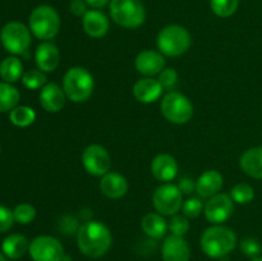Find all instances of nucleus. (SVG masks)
I'll return each instance as SVG.
<instances>
[{
  "mask_svg": "<svg viewBox=\"0 0 262 261\" xmlns=\"http://www.w3.org/2000/svg\"><path fill=\"white\" fill-rule=\"evenodd\" d=\"M113 243L112 232L101 222L90 220L79 227L77 232V246L84 256L99 258L110 250Z\"/></svg>",
  "mask_w": 262,
  "mask_h": 261,
  "instance_id": "nucleus-1",
  "label": "nucleus"
},
{
  "mask_svg": "<svg viewBox=\"0 0 262 261\" xmlns=\"http://www.w3.org/2000/svg\"><path fill=\"white\" fill-rule=\"evenodd\" d=\"M201 250L211 258H223L229 255L237 246L234 230L222 224H212L207 228L200 240Z\"/></svg>",
  "mask_w": 262,
  "mask_h": 261,
  "instance_id": "nucleus-2",
  "label": "nucleus"
},
{
  "mask_svg": "<svg viewBox=\"0 0 262 261\" xmlns=\"http://www.w3.org/2000/svg\"><path fill=\"white\" fill-rule=\"evenodd\" d=\"M94 77L83 67H73L63 77V90L67 99L73 102L87 101L94 92Z\"/></svg>",
  "mask_w": 262,
  "mask_h": 261,
  "instance_id": "nucleus-3",
  "label": "nucleus"
},
{
  "mask_svg": "<svg viewBox=\"0 0 262 261\" xmlns=\"http://www.w3.org/2000/svg\"><path fill=\"white\" fill-rule=\"evenodd\" d=\"M30 30L35 37L42 41H51L60 30L58 12L50 5H38L30 15Z\"/></svg>",
  "mask_w": 262,
  "mask_h": 261,
  "instance_id": "nucleus-4",
  "label": "nucleus"
},
{
  "mask_svg": "<svg viewBox=\"0 0 262 261\" xmlns=\"http://www.w3.org/2000/svg\"><path fill=\"white\" fill-rule=\"evenodd\" d=\"M158 49L165 56H179L188 51L192 45L191 33L179 25H169L159 32Z\"/></svg>",
  "mask_w": 262,
  "mask_h": 261,
  "instance_id": "nucleus-5",
  "label": "nucleus"
},
{
  "mask_svg": "<svg viewBox=\"0 0 262 261\" xmlns=\"http://www.w3.org/2000/svg\"><path fill=\"white\" fill-rule=\"evenodd\" d=\"M109 10L113 20L124 28L140 27L146 19L141 0H112Z\"/></svg>",
  "mask_w": 262,
  "mask_h": 261,
  "instance_id": "nucleus-6",
  "label": "nucleus"
},
{
  "mask_svg": "<svg viewBox=\"0 0 262 261\" xmlns=\"http://www.w3.org/2000/svg\"><path fill=\"white\" fill-rule=\"evenodd\" d=\"M161 114L174 124H184L193 117V105L186 95L178 91H169L160 104Z\"/></svg>",
  "mask_w": 262,
  "mask_h": 261,
  "instance_id": "nucleus-7",
  "label": "nucleus"
},
{
  "mask_svg": "<svg viewBox=\"0 0 262 261\" xmlns=\"http://www.w3.org/2000/svg\"><path fill=\"white\" fill-rule=\"evenodd\" d=\"M0 41L8 53L13 55H23L30 49L31 30L23 23L13 20L2 28Z\"/></svg>",
  "mask_w": 262,
  "mask_h": 261,
  "instance_id": "nucleus-8",
  "label": "nucleus"
},
{
  "mask_svg": "<svg viewBox=\"0 0 262 261\" xmlns=\"http://www.w3.org/2000/svg\"><path fill=\"white\" fill-rule=\"evenodd\" d=\"M152 205L159 214L164 216H173L178 214L183 206V193L176 184L163 183L154 192Z\"/></svg>",
  "mask_w": 262,
  "mask_h": 261,
  "instance_id": "nucleus-9",
  "label": "nucleus"
},
{
  "mask_svg": "<svg viewBox=\"0 0 262 261\" xmlns=\"http://www.w3.org/2000/svg\"><path fill=\"white\" fill-rule=\"evenodd\" d=\"M33 261H63L66 252L58 238L53 235H38L30 242L28 250Z\"/></svg>",
  "mask_w": 262,
  "mask_h": 261,
  "instance_id": "nucleus-10",
  "label": "nucleus"
},
{
  "mask_svg": "<svg viewBox=\"0 0 262 261\" xmlns=\"http://www.w3.org/2000/svg\"><path fill=\"white\" fill-rule=\"evenodd\" d=\"M82 164L84 170L94 177H104L110 171L112 158L106 148L101 145H90L82 153Z\"/></svg>",
  "mask_w": 262,
  "mask_h": 261,
  "instance_id": "nucleus-11",
  "label": "nucleus"
},
{
  "mask_svg": "<svg viewBox=\"0 0 262 261\" xmlns=\"http://www.w3.org/2000/svg\"><path fill=\"white\" fill-rule=\"evenodd\" d=\"M234 211V201L227 193H217L210 197L205 204L204 212L211 224H222L232 216Z\"/></svg>",
  "mask_w": 262,
  "mask_h": 261,
  "instance_id": "nucleus-12",
  "label": "nucleus"
},
{
  "mask_svg": "<svg viewBox=\"0 0 262 261\" xmlns=\"http://www.w3.org/2000/svg\"><path fill=\"white\" fill-rule=\"evenodd\" d=\"M136 69L145 77L159 76L165 68V59L160 51L143 50L136 56Z\"/></svg>",
  "mask_w": 262,
  "mask_h": 261,
  "instance_id": "nucleus-13",
  "label": "nucleus"
},
{
  "mask_svg": "<svg viewBox=\"0 0 262 261\" xmlns=\"http://www.w3.org/2000/svg\"><path fill=\"white\" fill-rule=\"evenodd\" d=\"M161 256L164 261H189L191 248L183 237L170 234L164 241Z\"/></svg>",
  "mask_w": 262,
  "mask_h": 261,
  "instance_id": "nucleus-14",
  "label": "nucleus"
},
{
  "mask_svg": "<svg viewBox=\"0 0 262 261\" xmlns=\"http://www.w3.org/2000/svg\"><path fill=\"white\" fill-rule=\"evenodd\" d=\"M35 61L40 71L45 73L54 72L60 63V51L56 48L55 44L50 41H43L36 49Z\"/></svg>",
  "mask_w": 262,
  "mask_h": 261,
  "instance_id": "nucleus-15",
  "label": "nucleus"
},
{
  "mask_svg": "<svg viewBox=\"0 0 262 261\" xmlns=\"http://www.w3.org/2000/svg\"><path fill=\"white\" fill-rule=\"evenodd\" d=\"M67 101V95L63 87L50 82L46 83L40 91V104L43 110L49 113H58L64 107Z\"/></svg>",
  "mask_w": 262,
  "mask_h": 261,
  "instance_id": "nucleus-16",
  "label": "nucleus"
},
{
  "mask_svg": "<svg viewBox=\"0 0 262 261\" xmlns=\"http://www.w3.org/2000/svg\"><path fill=\"white\" fill-rule=\"evenodd\" d=\"M163 86L160 84L159 79L152 77H143L138 79L133 86V95L136 100L142 104H152L159 100L163 95Z\"/></svg>",
  "mask_w": 262,
  "mask_h": 261,
  "instance_id": "nucleus-17",
  "label": "nucleus"
},
{
  "mask_svg": "<svg viewBox=\"0 0 262 261\" xmlns=\"http://www.w3.org/2000/svg\"><path fill=\"white\" fill-rule=\"evenodd\" d=\"M179 170L176 158L169 154H159L151 163V173L158 181L169 183L177 177Z\"/></svg>",
  "mask_w": 262,
  "mask_h": 261,
  "instance_id": "nucleus-18",
  "label": "nucleus"
},
{
  "mask_svg": "<svg viewBox=\"0 0 262 261\" xmlns=\"http://www.w3.org/2000/svg\"><path fill=\"white\" fill-rule=\"evenodd\" d=\"M83 30L90 37L101 38L109 31V18L97 9H91L82 17Z\"/></svg>",
  "mask_w": 262,
  "mask_h": 261,
  "instance_id": "nucleus-19",
  "label": "nucleus"
},
{
  "mask_svg": "<svg viewBox=\"0 0 262 261\" xmlns=\"http://www.w3.org/2000/svg\"><path fill=\"white\" fill-rule=\"evenodd\" d=\"M128 181L124 176L115 171H109L101 177L100 181V189H101L102 194L112 200L120 199V197L125 196L128 192Z\"/></svg>",
  "mask_w": 262,
  "mask_h": 261,
  "instance_id": "nucleus-20",
  "label": "nucleus"
},
{
  "mask_svg": "<svg viewBox=\"0 0 262 261\" xmlns=\"http://www.w3.org/2000/svg\"><path fill=\"white\" fill-rule=\"evenodd\" d=\"M224 184V178L217 170H206L196 181V192L202 199H210L219 193Z\"/></svg>",
  "mask_w": 262,
  "mask_h": 261,
  "instance_id": "nucleus-21",
  "label": "nucleus"
},
{
  "mask_svg": "<svg viewBox=\"0 0 262 261\" xmlns=\"http://www.w3.org/2000/svg\"><path fill=\"white\" fill-rule=\"evenodd\" d=\"M239 166L251 178L262 179V146L245 151L239 159Z\"/></svg>",
  "mask_w": 262,
  "mask_h": 261,
  "instance_id": "nucleus-22",
  "label": "nucleus"
},
{
  "mask_svg": "<svg viewBox=\"0 0 262 261\" xmlns=\"http://www.w3.org/2000/svg\"><path fill=\"white\" fill-rule=\"evenodd\" d=\"M30 250V242L27 238L18 233H13L4 238L2 243V252L10 260L22 258Z\"/></svg>",
  "mask_w": 262,
  "mask_h": 261,
  "instance_id": "nucleus-23",
  "label": "nucleus"
},
{
  "mask_svg": "<svg viewBox=\"0 0 262 261\" xmlns=\"http://www.w3.org/2000/svg\"><path fill=\"white\" fill-rule=\"evenodd\" d=\"M141 228L147 237L152 240H161L169 230L168 222L164 215L159 212H148L141 220Z\"/></svg>",
  "mask_w": 262,
  "mask_h": 261,
  "instance_id": "nucleus-24",
  "label": "nucleus"
},
{
  "mask_svg": "<svg viewBox=\"0 0 262 261\" xmlns=\"http://www.w3.org/2000/svg\"><path fill=\"white\" fill-rule=\"evenodd\" d=\"M23 63L17 56H8L0 63V77L4 82L14 83L23 76Z\"/></svg>",
  "mask_w": 262,
  "mask_h": 261,
  "instance_id": "nucleus-25",
  "label": "nucleus"
},
{
  "mask_svg": "<svg viewBox=\"0 0 262 261\" xmlns=\"http://www.w3.org/2000/svg\"><path fill=\"white\" fill-rule=\"evenodd\" d=\"M20 99L19 91L8 82H0V113L10 112L18 105Z\"/></svg>",
  "mask_w": 262,
  "mask_h": 261,
  "instance_id": "nucleus-26",
  "label": "nucleus"
},
{
  "mask_svg": "<svg viewBox=\"0 0 262 261\" xmlns=\"http://www.w3.org/2000/svg\"><path fill=\"white\" fill-rule=\"evenodd\" d=\"M9 119L10 122H12V124L20 128H25L35 122L36 113L32 107L26 106V105H20V106H15L14 109L10 110Z\"/></svg>",
  "mask_w": 262,
  "mask_h": 261,
  "instance_id": "nucleus-27",
  "label": "nucleus"
},
{
  "mask_svg": "<svg viewBox=\"0 0 262 261\" xmlns=\"http://www.w3.org/2000/svg\"><path fill=\"white\" fill-rule=\"evenodd\" d=\"M239 5V0H210V8L217 17L228 18L234 14Z\"/></svg>",
  "mask_w": 262,
  "mask_h": 261,
  "instance_id": "nucleus-28",
  "label": "nucleus"
},
{
  "mask_svg": "<svg viewBox=\"0 0 262 261\" xmlns=\"http://www.w3.org/2000/svg\"><path fill=\"white\" fill-rule=\"evenodd\" d=\"M230 197L237 204H250L255 199V189L248 183H237L230 191Z\"/></svg>",
  "mask_w": 262,
  "mask_h": 261,
  "instance_id": "nucleus-29",
  "label": "nucleus"
},
{
  "mask_svg": "<svg viewBox=\"0 0 262 261\" xmlns=\"http://www.w3.org/2000/svg\"><path fill=\"white\" fill-rule=\"evenodd\" d=\"M22 83L23 86L27 87L28 90H37L42 89L46 84V74L45 72L40 71V69H30L26 71L22 76Z\"/></svg>",
  "mask_w": 262,
  "mask_h": 261,
  "instance_id": "nucleus-30",
  "label": "nucleus"
},
{
  "mask_svg": "<svg viewBox=\"0 0 262 261\" xmlns=\"http://www.w3.org/2000/svg\"><path fill=\"white\" fill-rule=\"evenodd\" d=\"M13 215L18 224H30L36 217V209L31 204H19L13 210Z\"/></svg>",
  "mask_w": 262,
  "mask_h": 261,
  "instance_id": "nucleus-31",
  "label": "nucleus"
},
{
  "mask_svg": "<svg viewBox=\"0 0 262 261\" xmlns=\"http://www.w3.org/2000/svg\"><path fill=\"white\" fill-rule=\"evenodd\" d=\"M168 228L169 230H170L171 234L183 237V235L189 230L188 217L184 216V215H173V216L170 217V220L168 222Z\"/></svg>",
  "mask_w": 262,
  "mask_h": 261,
  "instance_id": "nucleus-32",
  "label": "nucleus"
},
{
  "mask_svg": "<svg viewBox=\"0 0 262 261\" xmlns=\"http://www.w3.org/2000/svg\"><path fill=\"white\" fill-rule=\"evenodd\" d=\"M204 204H202L201 199L199 197H191L187 201L183 202V206H182V210H183V215L187 216L188 219H194V217L200 216L204 210Z\"/></svg>",
  "mask_w": 262,
  "mask_h": 261,
  "instance_id": "nucleus-33",
  "label": "nucleus"
},
{
  "mask_svg": "<svg viewBox=\"0 0 262 261\" xmlns=\"http://www.w3.org/2000/svg\"><path fill=\"white\" fill-rule=\"evenodd\" d=\"M159 82L166 91H173L178 83V73L173 68H164L163 72L159 74Z\"/></svg>",
  "mask_w": 262,
  "mask_h": 261,
  "instance_id": "nucleus-34",
  "label": "nucleus"
},
{
  "mask_svg": "<svg viewBox=\"0 0 262 261\" xmlns=\"http://www.w3.org/2000/svg\"><path fill=\"white\" fill-rule=\"evenodd\" d=\"M241 251H242V253H245L246 256H248V257L255 258L258 257V255H260L262 251V247L260 242H258L256 238L247 237L243 238V240L241 241Z\"/></svg>",
  "mask_w": 262,
  "mask_h": 261,
  "instance_id": "nucleus-35",
  "label": "nucleus"
},
{
  "mask_svg": "<svg viewBox=\"0 0 262 261\" xmlns=\"http://www.w3.org/2000/svg\"><path fill=\"white\" fill-rule=\"evenodd\" d=\"M14 222V215L12 210L0 205V233L8 232L13 227Z\"/></svg>",
  "mask_w": 262,
  "mask_h": 261,
  "instance_id": "nucleus-36",
  "label": "nucleus"
},
{
  "mask_svg": "<svg viewBox=\"0 0 262 261\" xmlns=\"http://www.w3.org/2000/svg\"><path fill=\"white\" fill-rule=\"evenodd\" d=\"M177 186L183 194H191L196 191V182L189 177H182Z\"/></svg>",
  "mask_w": 262,
  "mask_h": 261,
  "instance_id": "nucleus-37",
  "label": "nucleus"
},
{
  "mask_svg": "<svg viewBox=\"0 0 262 261\" xmlns=\"http://www.w3.org/2000/svg\"><path fill=\"white\" fill-rule=\"evenodd\" d=\"M87 3L86 0H72L71 4H69V9L77 17H83L89 9H87Z\"/></svg>",
  "mask_w": 262,
  "mask_h": 261,
  "instance_id": "nucleus-38",
  "label": "nucleus"
},
{
  "mask_svg": "<svg viewBox=\"0 0 262 261\" xmlns=\"http://www.w3.org/2000/svg\"><path fill=\"white\" fill-rule=\"evenodd\" d=\"M110 2H112V0H86L87 4H89L90 7L95 8V9H99V8L105 7V5Z\"/></svg>",
  "mask_w": 262,
  "mask_h": 261,
  "instance_id": "nucleus-39",
  "label": "nucleus"
},
{
  "mask_svg": "<svg viewBox=\"0 0 262 261\" xmlns=\"http://www.w3.org/2000/svg\"><path fill=\"white\" fill-rule=\"evenodd\" d=\"M0 261H8V257L3 252H0Z\"/></svg>",
  "mask_w": 262,
  "mask_h": 261,
  "instance_id": "nucleus-40",
  "label": "nucleus"
},
{
  "mask_svg": "<svg viewBox=\"0 0 262 261\" xmlns=\"http://www.w3.org/2000/svg\"><path fill=\"white\" fill-rule=\"evenodd\" d=\"M251 261H262V257H260V256H258V257L252 258V260H251Z\"/></svg>",
  "mask_w": 262,
  "mask_h": 261,
  "instance_id": "nucleus-41",
  "label": "nucleus"
}]
</instances>
